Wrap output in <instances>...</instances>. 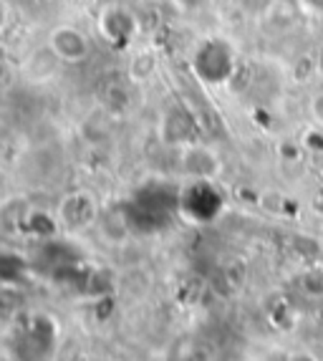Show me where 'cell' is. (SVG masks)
Returning <instances> with one entry per match:
<instances>
[{"instance_id": "1", "label": "cell", "mask_w": 323, "mask_h": 361, "mask_svg": "<svg viewBox=\"0 0 323 361\" xmlns=\"http://www.w3.org/2000/svg\"><path fill=\"white\" fill-rule=\"evenodd\" d=\"M192 68L200 81L220 86L230 81L235 73V51L222 38H207V41L192 56Z\"/></svg>"}, {"instance_id": "2", "label": "cell", "mask_w": 323, "mask_h": 361, "mask_svg": "<svg viewBox=\"0 0 323 361\" xmlns=\"http://www.w3.org/2000/svg\"><path fill=\"white\" fill-rule=\"evenodd\" d=\"M96 28H99L104 41L111 43L114 49H124L139 36V18L129 8L109 6L104 8L99 20H96Z\"/></svg>"}, {"instance_id": "3", "label": "cell", "mask_w": 323, "mask_h": 361, "mask_svg": "<svg viewBox=\"0 0 323 361\" xmlns=\"http://www.w3.org/2000/svg\"><path fill=\"white\" fill-rule=\"evenodd\" d=\"M180 210H185L192 220H215L222 210V197L209 180H197L190 185L185 195H180Z\"/></svg>"}, {"instance_id": "4", "label": "cell", "mask_w": 323, "mask_h": 361, "mask_svg": "<svg viewBox=\"0 0 323 361\" xmlns=\"http://www.w3.org/2000/svg\"><path fill=\"white\" fill-rule=\"evenodd\" d=\"M48 49L59 56L61 63H81L91 54L89 38L76 25H56L48 36Z\"/></svg>"}, {"instance_id": "5", "label": "cell", "mask_w": 323, "mask_h": 361, "mask_svg": "<svg viewBox=\"0 0 323 361\" xmlns=\"http://www.w3.org/2000/svg\"><path fill=\"white\" fill-rule=\"evenodd\" d=\"M182 167H185L187 175H192L195 180H212V175L217 172L220 162L217 157L207 149V147L192 145L185 149V157H182Z\"/></svg>"}, {"instance_id": "6", "label": "cell", "mask_w": 323, "mask_h": 361, "mask_svg": "<svg viewBox=\"0 0 323 361\" xmlns=\"http://www.w3.org/2000/svg\"><path fill=\"white\" fill-rule=\"evenodd\" d=\"M311 114H313V119H316L318 124H323V94L313 97V102H311Z\"/></svg>"}, {"instance_id": "7", "label": "cell", "mask_w": 323, "mask_h": 361, "mask_svg": "<svg viewBox=\"0 0 323 361\" xmlns=\"http://www.w3.org/2000/svg\"><path fill=\"white\" fill-rule=\"evenodd\" d=\"M8 18H11V11H8V3L6 0H0V30L8 25Z\"/></svg>"}, {"instance_id": "8", "label": "cell", "mask_w": 323, "mask_h": 361, "mask_svg": "<svg viewBox=\"0 0 323 361\" xmlns=\"http://www.w3.org/2000/svg\"><path fill=\"white\" fill-rule=\"evenodd\" d=\"M308 11H313V13H323V0H300Z\"/></svg>"}, {"instance_id": "9", "label": "cell", "mask_w": 323, "mask_h": 361, "mask_svg": "<svg viewBox=\"0 0 323 361\" xmlns=\"http://www.w3.org/2000/svg\"><path fill=\"white\" fill-rule=\"evenodd\" d=\"M318 71L323 73V49H321V54H318Z\"/></svg>"}]
</instances>
